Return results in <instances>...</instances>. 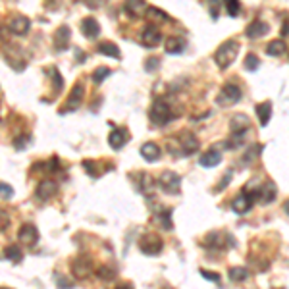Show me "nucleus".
Masks as SVG:
<instances>
[{
    "instance_id": "obj_35",
    "label": "nucleus",
    "mask_w": 289,
    "mask_h": 289,
    "mask_svg": "<svg viewBox=\"0 0 289 289\" xmlns=\"http://www.w3.org/2000/svg\"><path fill=\"white\" fill-rule=\"evenodd\" d=\"M110 75V68H106V66H100V68H96L95 72H93V81H95L96 85H100L106 77Z\"/></svg>"
},
{
    "instance_id": "obj_34",
    "label": "nucleus",
    "mask_w": 289,
    "mask_h": 289,
    "mask_svg": "<svg viewBox=\"0 0 289 289\" xmlns=\"http://www.w3.org/2000/svg\"><path fill=\"white\" fill-rule=\"evenodd\" d=\"M224 8H226V12H228L232 18L239 16V12H241L239 0H224Z\"/></svg>"
},
{
    "instance_id": "obj_43",
    "label": "nucleus",
    "mask_w": 289,
    "mask_h": 289,
    "mask_svg": "<svg viewBox=\"0 0 289 289\" xmlns=\"http://www.w3.org/2000/svg\"><path fill=\"white\" fill-rule=\"evenodd\" d=\"M230 181H232V172H228V174H226V178H224V180H222V181H220V183L216 185V189H214V191L218 193L220 189H222V187H226V185H228Z\"/></svg>"
},
{
    "instance_id": "obj_2",
    "label": "nucleus",
    "mask_w": 289,
    "mask_h": 289,
    "mask_svg": "<svg viewBox=\"0 0 289 289\" xmlns=\"http://www.w3.org/2000/svg\"><path fill=\"white\" fill-rule=\"evenodd\" d=\"M239 41H235V39H230V41H226V43H222L218 50L214 52V60H216V64L222 68V70H226V68H230L234 62H235V58H237V54H239Z\"/></svg>"
},
{
    "instance_id": "obj_16",
    "label": "nucleus",
    "mask_w": 289,
    "mask_h": 289,
    "mask_svg": "<svg viewBox=\"0 0 289 289\" xmlns=\"http://www.w3.org/2000/svg\"><path fill=\"white\" fill-rule=\"evenodd\" d=\"M180 146H181V154H193L199 150V139L193 133L185 131L180 135Z\"/></svg>"
},
{
    "instance_id": "obj_32",
    "label": "nucleus",
    "mask_w": 289,
    "mask_h": 289,
    "mask_svg": "<svg viewBox=\"0 0 289 289\" xmlns=\"http://www.w3.org/2000/svg\"><path fill=\"white\" fill-rule=\"evenodd\" d=\"M146 18L150 19V21H154V19H158V21H168L170 18H168V14H164L162 10H158V8H154V6H148V12H146Z\"/></svg>"
},
{
    "instance_id": "obj_23",
    "label": "nucleus",
    "mask_w": 289,
    "mask_h": 289,
    "mask_svg": "<svg viewBox=\"0 0 289 289\" xmlns=\"http://www.w3.org/2000/svg\"><path fill=\"white\" fill-rule=\"evenodd\" d=\"M254 110H256V116H258V120H260V126H262V127H264V126H268L270 116H272V102H270V100L258 102Z\"/></svg>"
},
{
    "instance_id": "obj_50",
    "label": "nucleus",
    "mask_w": 289,
    "mask_h": 289,
    "mask_svg": "<svg viewBox=\"0 0 289 289\" xmlns=\"http://www.w3.org/2000/svg\"><path fill=\"white\" fill-rule=\"evenodd\" d=\"M2 289H8V288H2Z\"/></svg>"
},
{
    "instance_id": "obj_41",
    "label": "nucleus",
    "mask_w": 289,
    "mask_h": 289,
    "mask_svg": "<svg viewBox=\"0 0 289 289\" xmlns=\"http://www.w3.org/2000/svg\"><path fill=\"white\" fill-rule=\"evenodd\" d=\"M200 276H202L204 280H210V282H214V284H218V282H220V274H216V272H208V270H200Z\"/></svg>"
},
{
    "instance_id": "obj_46",
    "label": "nucleus",
    "mask_w": 289,
    "mask_h": 289,
    "mask_svg": "<svg viewBox=\"0 0 289 289\" xmlns=\"http://www.w3.org/2000/svg\"><path fill=\"white\" fill-rule=\"evenodd\" d=\"M282 37H289V19L288 21H284V25H282Z\"/></svg>"
},
{
    "instance_id": "obj_14",
    "label": "nucleus",
    "mask_w": 289,
    "mask_h": 289,
    "mask_svg": "<svg viewBox=\"0 0 289 289\" xmlns=\"http://www.w3.org/2000/svg\"><path fill=\"white\" fill-rule=\"evenodd\" d=\"M31 27V21L25 18V16H14L10 21H8V29L14 33V35H25Z\"/></svg>"
},
{
    "instance_id": "obj_5",
    "label": "nucleus",
    "mask_w": 289,
    "mask_h": 289,
    "mask_svg": "<svg viewBox=\"0 0 289 289\" xmlns=\"http://www.w3.org/2000/svg\"><path fill=\"white\" fill-rule=\"evenodd\" d=\"M162 247H164L162 239H160L158 235H154V234H146V235H143V237L139 239V249H141V253L148 254V256L160 254Z\"/></svg>"
},
{
    "instance_id": "obj_48",
    "label": "nucleus",
    "mask_w": 289,
    "mask_h": 289,
    "mask_svg": "<svg viewBox=\"0 0 289 289\" xmlns=\"http://www.w3.org/2000/svg\"><path fill=\"white\" fill-rule=\"evenodd\" d=\"M58 288H60V289H68V288H72V284H68L64 278H60V284H58Z\"/></svg>"
},
{
    "instance_id": "obj_15",
    "label": "nucleus",
    "mask_w": 289,
    "mask_h": 289,
    "mask_svg": "<svg viewBox=\"0 0 289 289\" xmlns=\"http://www.w3.org/2000/svg\"><path fill=\"white\" fill-rule=\"evenodd\" d=\"M56 189H58V185L52 181V180H43L39 185H37V191H35V197L41 200V202H45L48 199H52L54 195H56Z\"/></svg>"
},
{
    "instance_id": "obj_13",
    "label": "nucleus",
    "mask_w": 289,
    "mask_h": 289,
    "mask_svg": "<svg viewBox=\"0 0 289 289\" xmlns=\"http://www.w3.org/2000/svg\"><path fill=\"white\" fill-rule=\"evenodd\" d=\"M249 127H251V120H249L245 114H235V116L230 120V129H232L234 137L245 135Z\"/></svg>"
},
{
    "instance_id": "obj_38",
    "label": "nucleus",
    "mask_w": 289,
    "mask_h": 289,
    "mask_svg": "<svg viewBox=\"0 0 289 289\" xmlns=\"http://www.w3.org/2000/svg\"><path fill=\"white\" fill-rule=\"evenodd\" d=\"M158 66H160V58H156V56H150V58H146L144 60V70L146 72H156L158 70Z\"/></svg>"
},
{
    "instance_id": "obj_25",
    "label": "nucleus",
    "mask_w": 289,
    "mask_h": 289,
    "mask_svg": "<svg viewBox=\"0 0 289 289\" xmlns=\"http://www.w3.org/2000/svg\"><path fill=\"white\" fill-rule=\"evenodd\" d=\"M100 54H104V56H108V58H116V60H120L122 58V54H120V48L116 47L114 43H110V41H102L98 48H96Z\"/></svg>"
},
{
    "instance_id": "obj_30",
    "label": "nucleus",
    "mask_w": 289,
    "mask_h": 289,
    "mask_svg": "<svg viewBox=\"0 0 289 289\" xmlns=\"http://www.w3.org/2000/svg\"><path fill=\"white\" fill-rule=\"evenodd\" d=\"M230 239V235H222V234H218V232H212V234H208L206 235V239H204V245H208V247H224V241Z\"/></svg>"
},
{
    "instance_id": "obj_21",
    "label": "nucleus",
    "mask_w": 289,
    "mask_h": 289,
    "mask_svg": "<svg viewBox=\"0 0 289 289\" xmlns=\"http://www.w3.org/2000/svg\"><path fill=\"white\" fill-rule=\"evenodd\" d=\"M220 160H222V154H220V150H216V148H210V150H206V152L200 156L199 164H200L202 168H216V166L220 164Z\"/></svg>"
},
{
    "instance_id": "obj_18",
    "label": "nucleus",
    "mask_w": 289,
    "mask_h": 289,
    "mask_svg": "<svg viewBox=\"0 0 289 289\" xmlns=\"http://www.w3.org/2000/svg\"><path fill=\"white\" fill-rule=\"evenodd\" d=\"M185 45H187V41H185L183 37L172 35V37H168V39L164 41V50H166L168 54H181Z\"/></svg>"
},
{
    "instance_id": "obj_8",
    "label": "nucleus",
    "mask_w": 289,
    "mask_h": 289,
    "mask_svg": "<svg viewBox=\"0 0 289 289\" xmlns=\"http://www.w3.org/2000/svg\"><path fill=\"white\" fill-rule=\"evenodd\" d=\"M141 43L148 48L158 47V45L162 43V35H160V31H158V27H156V25L148 23L143 31H141Z\"/></svg>"
},
{
    "instance_id": "obj_24",
    "label": "nucleus",
    "mask_w": 289,
    "mask_h": 289,
    "mask_svg": "<svg viewBox=\"0 0 289 289\" xmlns=\"http://www.w3.org/2000/svg\"><path fill=\"white\" fill-rule=\"evenodd\" d=\"M141 156H143L144 160H148V162H156L158 158H160V146L156 143H144L141 146Z\"/></svg>"
},
{
    "instance_id": "obj_37",
    "label": "nucleus",
    "mask_w": 289,
    "mask_h": 289,
    "mask_svg": "<svg viewBox=\"0 0 289 289\" xmlns=\"http://www.w3.org/2000/svg\"><path fill=\"white\" fill-rule=\"evenodd\" d=\"M83 168L87 170V174H89L91 178H98V176H100V170H98L95 160H83Z\"/></svg>"
},
{
    "instance_id": "obj_39",
    "label": "nucleus",
    "mask_w": 289,
    "mask_h": 289,
    "mask_svg": "<svg viewBox=\"0 0 289 289\" xmlns=\"http://www.w3.org/2000/svg\"><path fill=\"white\" fill-rule=\"evenodd\" d=\"M50 73H52V79H54V83H56V93H60L62 87H64V79H62V75H60V72H58L56 68L50 70Z\"/></svg>"
},
{
    "instance_id": "obj_33",
    "label": "nucleus",
    "mask_w": 289,
    "mask_h": 289,
    "mask_svg": "<svg viewBox=\"0 0 289 289\" xmlns=\"http://www.w3.org/2000/svg\"><path fill=\"white\" fill-rule=\"evenodd\" d=\"M116 274H118V270L112 268V266H100V268H96V276L102 278V280H112V278H116Z\"/></svg>"
},
{
    "instance_id": "obj_20",
    "label": "nucleus",
    "mask_w": 289,
    "mask_h": 289,
    "mask_svg": "<svg viewBox=\"0 0 289 289\" xmlns=\"http://www.w3.org/2000/svg\"><path fill=\"white\" fill-rule=\"evenodd\" d=\"M154 220H156V224L162 230L170 232L174 228V224H172V208H158V210H154Z\"/></svg>"
},
{
    "instance_id": "obj_49",
    "label": "nucleus",
    "mask_w": 289,
    "mask_h": 289,
    "mask_svg": "<svg viewBox=\"0 0 289 289\" xmlns=\"http://www.w3.org/2000/svg\"><path fill=\"white\" fill-rule=\"evenodd\" d=\"M284 210H286V214L289 216V199L286 200V202H284Z\"/></svg>"
},
{
    "instance_id": "obj_31",
    "label": "nucleus",
    "mask_w": 289,
    "mask_h": 289,
    "mask_svg": "<svg viewBox=\"0 0 289 289\" xmlns=\"http://www.w3.org/2000/svg\"><path fill=\"white\" fill-rule=\"evenodd\" d=\"M249 278V270L247 268H243V266H234V268H230V280L232 282H243V280H247Z\"/></svg>"
},
{
    "instance_id": "obj_3",
    "label": "nucleus",
    "mask_w": 289,
    "mask_h": 289,
    "mask_svg": "<svg viewBox=\"0 0 289 289\" xmlns=\"http://www.w3.org/2000/svg\"><path fill=\"white\" fill-rule=\"evenodd\" d=\"M158 185L160 189L168 195H176L180 193V187H181V178L176 174V172H162L160 178H158Z\"/></svg>"
},
{
    "instance_id": "obj_4",
    "label": "nucleus",
    "mask_w": 289,
    "mask_h": 289,
    "mask_svg": "<svg viewBox=\"0 0 289 289\" xmlns=\"http://www.w3.org/2000/svg\"><path fill=\"white\" fill-rule=\"evenodd\" d=\"M241 96H243V93H241V89L235 83H226L222 87L220 95H218V104L220 106H234V104L239 102Z\"/></svg>"
},
{
    "instance_id": "obj_9",
    "label": "nucleus",
    "mask_w": 289,
    "mask_h": 289,
    "mask_svg": "<svg viewBox=\"0 0 289 289\" xmlns=\"http://www.w3.org/2000/svg\"><path fill=\"white\" fill-rule=\"evenodd\" d=\"M70 37H72V29H70L68 25H60V27L54 31V39H52L54 48H56L58 52H64L66 48L70 47Z\"/></svg>"
},
{
    "instance_id": "obj_47",
    "label": "nucleus",
    "mask_w": 289,
    "mask_h": 289,
    "mask_svg": "<svg viewBox=\"0 0 289 289\" xmlns=\"http://www.w3.org/2000/svg\"><path fill=\"white\" fill-rule=\"evenodd\" d=\"M116 289H135V288H133L129 282H122V284H118V286H116Z\"/></svg>"
},
{
    "instance_id": "obj_10",
    "label": "nucleus",
    "mask_w": 289,
    "mask_h": 289,
    "mask_svg": "<svg viewBox=\"0 0 289 289\" xmlns=\"http://www.w3.org/2000/svg\"><path fill=\"white\" fill-rule=\"evenodd\" d=\"M253 200H254V197L245 189L243 193H239V197H235V199H234L232 208H234V212H235V214H247V212L251 210V206H253Z\"/></svg>"
},
{
    "instance_id": "obj_40",
    "label": "nucleus",
    "mask_w": 289,
    "mask_h": 289,
    "mask_svg": "<svg viewBox=\"0 0 289 289\" xmlns=\"http://www.w3.org/2000/svg\"><path fill=\"white\" fill-rule=\"evenodd\" d=\"M220 2H222V0H208V10H210V16H212V19H218Z\"/></svg>"
},
{
    "instance_id": "obj_36",
    "label": "nucleus",
    "mask_w": 289,
    "mask_h": 289,
    "mask_svg": "<svg viewBox=\"0 0 289 289\" xmlns=\"http://www.w3.org/2000/svg\"><path fill=\"white\" fill-rule=\"evenodd\" d=\"M245 70H249V72H254L258 66H260V60H258V56L256 54H247V58H245Z\"/></svg>"
},
{
    "instance_id": "obj_27",
    "label": "nucleus",
    "mask_w": 289,
    "mask_h": 289,
    "mask_svg": "<svg viewBox=\"0 0 289 289\" xmlns=\"http://www.w3.org/2000/svg\"><path fill=\"white\" fill-rule=\"evenodd\" d=\"M4 258L10 260V262H14V264H18V262H21L23 253H21V249L18 245H10V247L4 249Z\"/></svg>"
},
{
    "instance_id": "obj_22",
    "label": "nucleus",
    "mask_w": 289,
    "mask_h": 289,
    "mask_svg": "<svg viewBox=\"0 0 289 289\" xmlns=\"http://www.w3.org/2000/svg\"><path fill=\"white\" fill-rule=\"evenodd\" d=\"M81 33L87 37V39H96L100 35V25L96 23L95 18H85L81 21Z\"/></svg>"
},
{
    "instance_id": "obj_42",
    "label": "nucleus",
    "mask_w": 289,
    "mask_h": 289,
    "mask_svg": "<svg viewBox=\"0 0 289 289\" xmlns=\"http://www.w3.org/2000/svg\"><path fill=\"white\" fill-rule=\"evenodd\" d=\"M0 187H2V199H4V200H10V199L14 197V189H12L8 183H2Z\"/></svg>"
},
{
    "instance_id": "obj_29",
    "label": "nucleus",
    "mask_w": 289,
    "mask_h": 289,
    "mask_svg": "<svg viewBox=\"0 0 289 289\" xmlns=\"http://www.w3.org/2000/svg\"><path fill=\"white\" fill-rule=\"evenodd\" d=\"M286 52V43L282 39H276V41H270V45L266 47V54L268 56H282Z\"/></svg>"
},
{
    "instance_id": "obj_11",
    "label": "nucleus",
    "mask_w": 289,
    "mask_h": 289,
    "mask_svg": "<svg viewBox=\"0 0 289 289\" xmlns=\"http://www.w3.org/2000/svg\"><path fill=\"white\" fill-rule=\"evenodd\" d=\"M83 98H85V85L81 81H77L70 93V98L66 102V108L68 110H77L81 104H83Z\"/></svg>"
},
{
    "instance_id": "obj_19",
    "label": "nucleus",
    "mask_w": 289,
    "mask_h": 289,
    "mask_svg": "<svg viewBox=\"0 0 289 289\" xmlns=\"http://www.w3.org/2000/svg\"><path fill=\"white\" fill-rule=\"evenodd\" d=\"M268 31H270L268 23H264V21H253V23L247 25L245 35H247L249 39H260V37H264Z\"/></svg>"
},
{
    "instance_id": "obj_28",
    "label": "nucleus",
    "mask_w": 289,
    "mask_h": 289,
    "mask_svg": "<svg viewBox=\"0 0 289 289\" xmlns=\"http://www.w3.org/2000/svg\"><path fill=\"white\" fill-rule=\"evenodd\" d=\"M139 189L143 195H152L154 193V180L148 176V174H141V178H139Z\"/></svg>"
},
{
    "instance_id": "obj_44",
    "label": "nucleus",
    "mask_w": 289,
    "mask_h": 289,
    "mask_svg": "<svg viewBox=\"0 0 289 289\" xmlns=\"http://www.w3.org/2000/svg\"><path fill=\"white\" fill-rule=\"evenodd\" d=\"M27 137H18V139H14V146L18 148V150H21V148H25L27 146Z\"/></svg>"
},
{
    "instance_id": "obj_6",
    "label": "nucleus",
    "mask_w": 289,
    "mask_h": 289,
    "mask_svg": "<svg viewBox=\"0 0 289 289\" xmlns=\"http://www.w3.org/2000/svg\"><path fill=\"white\" fill-rule=\"evenodd\" d=\"M72 272H73V276H75L77 280L89 278L91 272H93V262H91V258H89V256H79V258H75V260L72 262Z\"/></svg>"
},
{
    "instance_id": "obj_26",
    "label": "nucleus",
    "mask_w": 289,
    "mask_h": 289,
    "mask_svg": "<svg viewBox=\"0 0 289 289\" xmlns=\"http://www.w3.org/2000/svg\"><path fill=\"white\" fill-rule=\"evenodd\" d=\"M258 195H260V202H262V204H270V202L276 199L278 189H276V185H274L272 181H268V183H266V185L260 189V193H258Z\"/></svg>"
},
{
    "instance_id": "obj_1",
    "label": "nucleus",
    "mask_w": 289,
    "mask_h": 289,
    "mask_svg": "<svg viewBox=\"0 0 289 289\" xmlns=\"http://www.w3.org/2000/svg\"><path fill=\"white\" fill-rule=\"evenodd\" d=\"M180 114H176V110L172 108V104L166 98H156L148 110V118L154 126H166L172 120H176Z\"/></svg>"
},
{
    "instance_id": "obj_12",
    "label": "nucleus",
    "mask_w": 289,
    "mask_h": 289,
    "mask_svg": "<svg viewBox=\"0 0 289 289\" xmlns=\"http://www.w3.org/2000/svg\"><path fill=\"white\" fill-rule=\"evenodd\" d=\"M124 10H126V14L129 16V18H143L146 16V12H148V6H146V2L144 0H126L124 2Z\"/></svg>"
},
{
    "instance_id": "obj_17",
    "label": "nucleus",
    "mask_w": 289,
    "mask_h": 289,
    "mask_svg": "<svg viewBox=\"0 0 289 289\" xmlns=\"http://www.w3.org/2000/svg\"><path fill=\"white\" fill-rule=\"evenodd\" d=\"M127 139H129V133H127L124 127H116V129H112V133L108 135V144H110L112 148L120 150L124 144L127 143Z\"/></svg>"
},
{
    "instance_id": "obj_45",
    "label": "nucleus",
    "mask_w": 289,
    "mask_h": 289,
    "mask_svg": "<svg viewBox=\"0 0 289 289\" xmlns=\"http://www.w3.org/2000/svg\"><path fill=\"white\" fill-rule=\"evenodd\" d=\"M102 2H104V0H85V4H87L91 10H96L98 6H102Z\"/></svg>"
},
{
    "instance_id": "obj_7",
    "label": "nucleus",
    "mask_w": 289,
    "mask_h": 289,
    "mask_svg": "<svg viewBox=\"0 0 289 289\" xmlns=\"http://www.w3.org/2000/svg\"><path fill=\"white\" fill-rule=\"evenodd\" d=\"M18 239L23 243V247H35L39 241V230L33 224H23L18 232Z\"/></svg>"
}]
</instances>
